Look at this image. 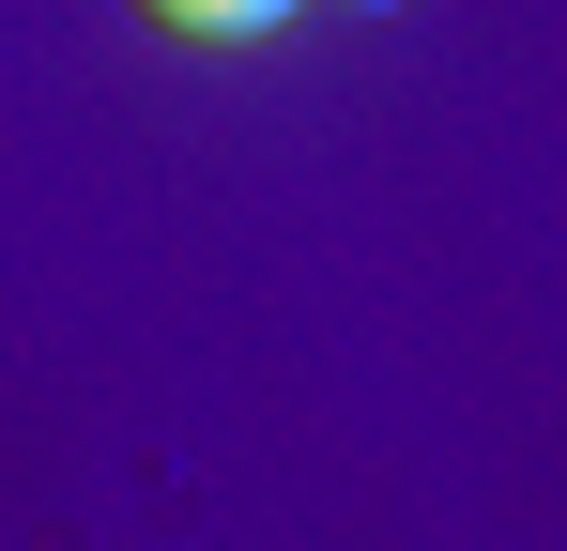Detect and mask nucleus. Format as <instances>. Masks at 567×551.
I'll return each instance as SVG.
<instances>
[{
    "label": "nucleus",
    "instance_id": "obj_1",
    "mask_svg": "<svg viewBox=\"0 0 567 551\" xmlns=\"http://www.w3.org/2000/svg\"><path fill=\"white\" fill-rule=\"evenodd\" d=\"M154 31H185V46H261V31H291L307 0H138Z\"/></svg>",
    "mask_w": 567,
    "mask_h": 551
},
{
    "label": "nucleus",
    "instance_id": "obj_2",
    "mask_svg": "<svg viewBox=\"0 0 567 551\" xmlns=\"http://www.w3.org/2000/svg\"><path fill=\"white\" fill-rule=\"evenodd\" d=\"M338 15H383V0H338Z\"/></svg>",
    "mask_w": 567,
    "mask_h": 551
}]
</instances>
